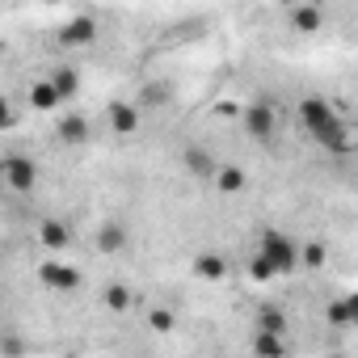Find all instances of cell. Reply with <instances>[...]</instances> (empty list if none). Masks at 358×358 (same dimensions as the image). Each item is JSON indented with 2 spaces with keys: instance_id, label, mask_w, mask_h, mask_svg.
Instances as JSON below:
<instances>
[{
  "instance_id": "7",
  "label": "cell",
  "mask_w": 358,
  "mask_h": 358,
  "mask_svg": "<svg viewBox=\"0 0 358 358\" xmlns=\"http://www.w3.org/2000/svg\"><path fill=\"white\" fill-rule=\"evenodd\" d=\"M312 139H316L329 156H345V152H350V122H345V118H337V122H329L324 131H316Z\"/></svg>"
},
{
  "instance_id": "9",
  "label": "cell",
  "mask_w": 358,
  "mask_h": 358,
  "mask_svg": "<svg viewBox=\"0 0 358 358\" xmlns=\"http://www.w3.org/2000/svg\"><path fill=\"white\" fill-rule=\"evenodd\" d=\"M194 274H199L203 282H224V278H228V257L215 253V249H203V253L194 257Z\"/></svg>"
},
{
  "instance_id": "24",
  "label": "cell",
  "mask_w": 358,
  "mask_h": 358,
  "mask_svg": "<svg viewBox=\"0 0 358 358\" xmlns=\"http://www.w3.org/2000/svg\"><path fill=\"white\" fill-rule=\"evenodd\" d=\"M143 101L148 106H169V85H156V80L143 85Z\"/></svg>"
},
{
  "instance_id": "13",
  "label": "cell",
  "mask_w": 358,
  "mask_h": 358,
  "mask_svg": "<svg viewBox=\"0 0 358 358\" xmlns=\"http://www.w3.org/2000/svg\"><path fill=\"white\" fill-rule=\"evenodd\" d=\"M106 118H110V131H118V135H135L139 131V110L127 106V101H114L106 110Z\"/></svg>"
},
{
  "instance_id": "16",
  "label": "cell",
  "mask_w": 358,
  "mask_h": 358,
  "mask_svg": "<svg viewBox=\"0 0 358 358\" xmlns=\"http://www.w3.org/2000/svg\"><path fill=\"white\" fill-rule=\"evenodd\" d=\"M30 106H34L38 114H55V110H59L55 85H51V80H34V85H30Z\"/></svg>"
},
{
  "instance_id": "14",
  "label": "cell",
  "mask_w": 358,
  "mask_h": 358,
  "mask_svg": "<svg viewBox=\"0 0 358 358\" xmlns=\"http://www.w3.org/2000/svg\"><path fill=\"white\" fill-rule=\"evenodd\" d=\"M51 85H55V93H59V101H72L76 93H80V72L76 68H68V64H59L51 76H47Z\"/></svg>"
},
{
  "instance_id": "2",
  "label": "cell",
  "mask_w": 358,
  "mask_h": 358,
  "mask_svg": "<svg viewBox=\"0 0 358 358\" xmlns=\"http://www.w3.org/2000/svg\"><path fill=\"white\" fill-rule=\"evenodd\" d=\"M0 182H5V190H13V194H30L38 186L34 156H9L5 164H0Z\"/></svg>"
},
{
  "instance_id": "27",
  "label": "cell",
  "mask_w": 358,
  "mask_h": 358,
  "mask_svg": "<svg viewBox=\"0 0 358 358\" xmlns=\"http://www.w3.org/2000/svg\"><path fill=\"white\" fill-rule=\"evenodd\" d=\"M308 5H324V0H308Z\"/></svg>"
},
{
  "instance_id": "3",
  "label": "cell",
  "mask_w": 358,
  "mask_h": 358,
  "mask_svg": "<svg viewBox=\"0 0 358 358\" xmlns=\"http://www.w3.org/2000/svg\"><path fill=\"white\" fill-rule=\"evenodd\" d=\"M241 122H245V135L257 139V143H270L274 131H278V114H274V106H266V101L245 106V110H241Z\"/></svg>"
},
{
  "instance_id": "1",
  "label": "cell",
  "mask_w": 358,
  "mask_h": 358,
  "mask_svg": "<svg viewBox=\"0 0 358 358\" xmlns=\"http://www.w3.org/2000/svg\"><path fill=\"white\" fill-rule=\"evenodd\" d=\"M257 253L274 266V274H291V270L299 266V245H295L287 232H278V228H266V232H262Z\"/></svg>"
},
{
  "instance_id": "21",
  "label": "cell",
  "mask_w": 358,
  "mask_h": 358,
  "mask_svg": "<svg viewBox=\"0 0 358 358\" xmlns=\"http://www.w3.org/2000/svg\"><path fill=\"white\" fill-rule=\"evenodd\" d=\"M106 308L110 312H127L131 308V287L127 282H110L106 287Z\"/></svg>"
},
{
  "instance_id": "4",
  "label": "cell",
  "mask_w": 358,
  "mask_h": 358,
  "mask_svg": "<svg viewBox=\"0 0 358 358\" xmlns=\"http://www.w3.org/2000/svg\"><path fill=\"white\" fill-rule=\"evenodd\" d=\"M55 43H59L64 51H89V47L97 43V22H93V17H72V22L59 26Z\"/></svg>"
},
{
  "instance_id": "20",
  "label": "cell",
  "mask_w": 358,
  "mask_h": 358,
  "mask_svg": "<svg viewBox=\"0 0 358 358\" xmlns=\"http://www.w3.org/2000/svg\"><path fill=\"white\" fill-rule=\"evenodd\" d=\"M253 324L266 329V333H287V312H282V308H262V312L253 316Z\"/></svg>"
},
{
  "instance_id": "15",
  "label": "cell",
  "mask_w": 358,
  "mask_h": 358,
  "mask_svg": "<svg viewBox=\"0 0 358 358\" xmlns=\"http://www.w3.org/2000/svg\"><path fill=\"white\" fill-rule=\"evenodd\" d=\"M291 26L299 34H316L324 26V9L320 5H299V9H291Z\"/></svg>"
},
{
  "instance_id": "28",
  "label": "cell",
  "mask_w": 358,
  "mask_h": 358,
  "mask_svg": "<svg viewBox=\"0 0 358 358\" xmlns=\"http://www.w3.org/2000/svg\"><path fill=\"white\" fill-rule=\"evenodd\" d=\"M0 303H5V295H0Z\"/></svg>"
},
{
  "instance_id": "10",
  "label": "cell",
  "mask_w": 358,
  "mask_h": 358,
  "mask_svg": "<svg viewBox=\"0 0 358 358\" xmlns=\"http://www.w3.org/2000/svg\"><path fill=\"white\" fill-rule=\"evenodd\" d=\"M38 245H43L47 253H64V249L72 245V228H68L64 220H47V224L38 228Z\"/></svg>"
},
{
  "instance_id": "18",
  "label": "cell",
  "mask_w": 358,
  "mask_h": 358,
  "mask_svg": "<svg viewBox=\"0 0 358 358\" xmlns=\"http://www.w3.org/2000/svg\"><path fill=\"white\" fill-rule=\"evenodd\" d=\"M324 316H329V324H333V329H350V324H354V316H358V303H354V299H337V303H329V308H324Z\"/></svg>"
},
{
  "instance_id": "19",
  "label": "cell",
  "mask_w": 358,
  "mask_h": 358,
  "mask_svg": "<svg viewBox=\"0 0 358 358\" xmlns=\"http://www.w3.org/2000/svg\"><path fill=\"white\" fill-rule=\"evenodd\" d=\"M253 350L257 354H287V337L282 333H266V329H253Z\"/></svg>"
},
{
  "instance_id": "25",
  "label": "cell",
  "mask_w": 358,
  "mask_h": 358,
  "mask_svg": "<svg viewBox=\"0 0 358 358\" xmlns=\"http://www.w3.org/2000/svg\"><path fill=\"white\" fill-rule=\"evenodd\" d=\"M148 324H152L156 333H169V329H173V312H164V308H152V316H148Z\"/></svg>"
},
{
  "instance_id": "12",
  "label": "cell",
  "mask_w": 358,
  "mask_h": 358,
  "mask_svg": "<svg viewBox=\"0 0 358 358\" xmlns=\"http://www.w3.org/2000/svg\"><path fill=\"white\" fill-rule=\"evenodd\" d=\"M211 182L220 186V194H245V186H249V177H245V169H236V164H215V173H211Z\"/></svg>"
},
{
  "instance_id": "5",
  "label": "cell",
  "mask_w": 358,
  "mask_h": 358,
  "mask_svg": "<svg viewBox=\"0 0 358 358\" xmlns=\"http://www.w3.org/2000/svg\"><path fill=\"white\" fill-rule=\"evenodd\" d=\"M341 114L333 110V101H324V97H303L299 101V127L308 131V135H316V131H324L329 122H337Z\"/></svg>"
},
{
  "instance_id": "17",
  "label": "cell",
  "mask_w": 358,
  "mask_h": 358,
  "mask_svg": "<svg viewBox=\"0 0 358 358\" xmlns=\"http://www.w3.org/2000/svg\"><path fill=\"white\" fill-rule=\"evenodd\" d=\"M182 160H186V169H190L194 177H211V173H215V160H211V152H207L203 143H190Z\"/></svg>"
},
{
  "instance_id": "22",
  "label": "cell",
  "mask_w": 358,
  "mask_h": 358,
  "mask_svg": "<svg viewBox=\"0 0 358 358\" xmlns=\"http://www.w3.org/2000/svg\"><path fill=\"white\" fill-rule=\"evenodd\" d=\"M324 245H299V266H308V270H320L324 266Z\"/></svg>"
},
{
  "instance_id": "6",
  "label": "cell",
  "mask_w": 358,
  "mask_h": 358,
  "mask_svg": "<svg viewBox=\"0 0 358 358\" xmlns=\"http://www.w3.org/2000/svg\"><path fill=\"white\" fill-rule=\"evenodd\" d=\"M38 278H43V287H51V291H76V287H80V270H72V266H64V262H43V266H38Z\"/></svg>"
},
{
  "instance_id": "26",
  "label": "cell",
  "mask_w": 358,
  "mask_h": 358,
  "mask_svg": "<svg viewBox=\"0 0 358 358\" xmlns=\"http://www.w3.org/2000/svg\"><path fill=\"white\" fill-rule=\"evenodd\" d=\"M13 127H17V110L0 97V131H13Z\"/></svg>"
},
{
  "instance_id": "8",
  "label": "cell",
  "mask_w": 358,
  "mask_h": 358,
  "mask_svg": "<svg viewBox=\"0 0 358 358\" xmlns=\"http://www.w3.org/2000/svg\"><path fill=\"white\" fill-rule=\"evenodd\" d=\"M127 245H131V232H127V224H118V220H106V224L97 228V249H101V253H110V257H114V253H122Z\"/></svg>"
},
{
  "instance_id": "23",
  "label": "cell",
  "mask_w": 358,
  "mask_h": 358,
  "mask_svg": "<svg viewBox=\"0 0 358 358\" xmlns=\"http://www.w3.org/2000/svg\"><path fill=\"white\" fill-rule=\"evenodd\" d=\"M249 278H257V282H270V278H278V274H274V266H270L262 253H253V257H249Z\"/></svg>"
},
{
  "instance_id": "11",
  "label": "cell",
  "mask_w": 358,
  "mask_h": 358,
  "mask_svg": "<svg viewBox=\"0 0 358 358\" xmlns=\"http://www.w3.org/2000/svg\"><path fill=\"white\" fill-rule=\"evenodd\" d=\"M55 135H59V143L80 148V143H89V122H85L80 114H64V118L55 122Z\"/></svg>"
}]
</instances>
